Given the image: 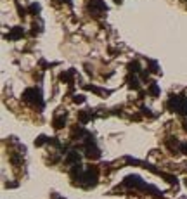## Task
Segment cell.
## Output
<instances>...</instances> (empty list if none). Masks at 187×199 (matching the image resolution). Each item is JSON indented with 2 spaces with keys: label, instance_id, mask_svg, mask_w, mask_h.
Instances as JSON below:
<instances>
[{
  "label": "cell",
  "instance_id": "6da1fadb",
  "mask_svg": "<svg viewBox=\"0 0 187 199\" xmlns=\"http://www.w3.org/2000/svg\"><path fill=\"white\" fill-rule=\"evenodd\" d=\"M168 108L173 113H178L182 116H187V97L184 95H171L168 101Z\"/></svg>",
  "mask_w": 187,
  "mask_h": 199
},
{
  "label": "cell",
  "instance_id": "ac0fdd59",
  "mask_svg": "<svg viewBox=\"0 0 187 199\" xmlns=\"http://www.w3.org/2000/svg\"><path fill=\"white\" fill-rule=\"evenodd\" d=\"M184 130H185V132H187V123H185V125H184Z\"/></svg>",
  "mask_w": 187,
  "mask_h": 199
},
{
  "label": "cell",
  "instance_id": "5b68a950",
  "mask_svg": "<svg viewBox=\"0 0 187 199\" xmlns=\"http://www.w3.org/2000/svg\"><path fill=\"white\" fill-rule=\"evenodd\" d=\"M88 11L94 14V16H99L101 12L107 11L106 4L102 2V0H90V4H88Z\"/></svg>",
  "mask_w": 187,
  "mask_h": 199
},
{
  "label": "cell",
  "instance_id": "e0dca14e",
  "mask_svg": "<svg viewBox=\"0 0 187 199\" xmlns=\"http://www.w3.org/2000/svg\"><path fill=\"white\" fill-rule=\"evenodd\" d=\"M178 147H180V151L184 154H187V144H178Z\"/></svg>",
  "mask_w": 187,
  "mask_h": 199
},
{
  "label": "cell",
  "instance_id": "3957f363",
  "mask_svg": "<svg viewBox=\"0 0 187 199\" xmlns=\"http://www.w3.org/2000/svg\"><path fill=\"white\" fill-rule=\"evenodd\" d=\"M23 101L26 102H31L33 106H37L38 109H43V101H42V94L37 88H28L24 94H23Z\"/></svg>",
  "mask_w": 187,
  "mask_h": 199
},
{
  "label": "cell",
  "instance_id": "8fae6325",
  "mask_svg": "<svg viewBox=\"0 0 187 199\" xmlns=\"http://www.w3.org/2000/svg\"><path fill=\"white\" fill-rule=\"evenodd\" d=\"M78 119H80L81 123H87L88 119H92V114L90 113H80L78 114Z\"/></svg>",
  "mask_w": 187,
  "mask_h": 199
},
{
  "label": "cell",
  "instance_id": "52a82bcc",
  "mask_svg": "<svg viewBox=\"0 0 187 199\" xmlns=\"http://www.w3.org/2000/svg\"><path fill=\"white\" fill-rule=\"evenodd\" d=\"M66 163H68V165H76V163H80V154L76 151H70L68 156H66Z\"/></svg>",
  "mask_w": 187,
  "mask_h": 199
},
{
  "label": "cell",
  "instance_id": "277c9868",
  "mask_svg": "<svg viewBox=\"0 0 187 199\" xmlns=\"http://www.w3.org/2000/svg\"><path fill=\"white\" fill-rule=\"evenodd\" d=\"M123 185L134 187V189H149L147 187V183H146L140 177H137V175H128V177L123 180Z\"/></svg>",
  "mask_w": 187,
  "mask_h": 199
},
{
  "label": "cell",
  "instance_id": "5bb4252c",
  "mask_svg": "<svg viewBox=\"0 0 187 199\" xmlns=\"http://www.w3.org/2000/svg\"><path fill=\"white\" fill-rule=\"evenodd\" d=\"M45 142H49L47 137H45V135H40V137H38V139L35 140V145H38V147H40V145H43Z\"/></svg>",
  "mask_w": 187,
  "mask_h": 199
},
{
  "label": "cell",
  "instance_id": "30bf717a",
  "mask_svg": "<svg viewBox=\"0 0 187 199\" xmlns=\"http://www.w3.org/2000/svg\"><path fill=\"white\" fill-rule=\"evenodd\" d=\"M147 92H149L153 97H158V95H160V87H158V83L151 81V85H149V88H147Z\"/></svg>",
  "mask_w": 187,
  "mask_h": 199
},
{
  "label": "cell",
  "instance_id": "8992f818",
  "mask_svg": "<svg viewBox=\"0 0 187 199\" xmlns=\"http://www.w3.org/2000/svg\"><path fill=\"white\" fill-rule=\"evenodd\" d=\"M24 35V31H23V28H19V26H16V28H12V31L7 35V38L9 40H19V38Z\"/></svg>",
  "mask_w": 187,
  "mask_h": 199
},
{
  "label": "cell",
  "instance_id": "ba28073f",
  "mask_svg": "<svg viewBox=\"0 0 187 199\" xmlns=\"http://www.w3.org/2000/svg\"><path fill=\"white\" fill-rule=\"evenodd\" d=\"M66 125V113L63 114V116H57V118H54V128L59 130V128H63Z\"/></svg>",
  "mask_w": 187,
  "mask_h": 199
},
{
  "label": "cell",
  "instance_id": "7c38bea8",
  "mask_svg": "<svg viewBox=\"0 0 187 199\" xmlns=\"http://www.w3.org/2000/svg\"><path fill=\"white\" fill-rule=\"evenodd\" d=\"M128 69H130V73H139V71H140L139 62H137V61H135V62H130V64H128Z\"/></svg>",
  "mask_w": 187,
  "mask_h": 199
},
{
  "label": "cell",
  "instance_id": "9c48e42d",
  "mask_svg": "<svg viewBox=\"0 0 187 199\" xmlns=\"http://www.w3.org/2000/svg\"><path fill=\"white\" fill-rule=\"evenodd\" d=\"M127 81H128V87H130V88H135V90H139L140 83H139V78H137V76H132V75H130L128 78H127Z\"/></svg>",
  "mask_w": 187,
  "mask_h": 199
},
{
  "label": "cell",
  "instance_id": "7a4b0ae2",
  "mask_svg": "<svg viewBox=\"0 0 187 199\" xmlns=\"http://www.w3.org/2000/svg\"><path fill=\"white\" fill-rule=\"evenodd\" d=\"M97 177H99V170H97L95 166H90L83 172V175L78 178V182H80L83 187L90 189V187H95L97 185Z\"/></svg>",
  "mask_w": 187,
  "mask_h": 199
},
{
  "label": "cell",
  "instance_id": "4fadbf2b",
  "mask_svg": "<svg viewBox=\"0 0 187 199\" xmlns=\"http://www.w3.org/2000/svg\"><path fill=\"white\" fill-rule=\"evenodd\" d=\"M28 12H30V14H38V12H40V5H38V4H31L30 9H28Z\"/></svg>",
  "mask_w": 187,
  "mask_h": 199
},
{
  "label": "cell",
  "instance_id": "2e32d148",
  "mask_svg": "<svg viewBox=\"0 0 187 199\" xmlns=\"http://www.w3.org/2000/svg\"><path fill=\"white\" fill-rule=\"evenodd\" d=\"M73 102H76V104L85 102V97H83V95H75V99H73Z\"/></svg>",
  "mask_w": 187,
  "mask_h": 199
},
{
  "label": "cell",
  "instance_id": "9a60e30c",
  "mask_svg": "<svg viewBox=\"0 0 187 199\" xmlns=\"http://www.w3.org/2000/svg\"><path fill=\"white\" fill-rule=\"evenodd\" d=\"M149 71H151V73H160V69H158V62L149 61Z\"/></svg>",
  "mask_w": 187,
  "mask_h": 199
}]
</instances>
